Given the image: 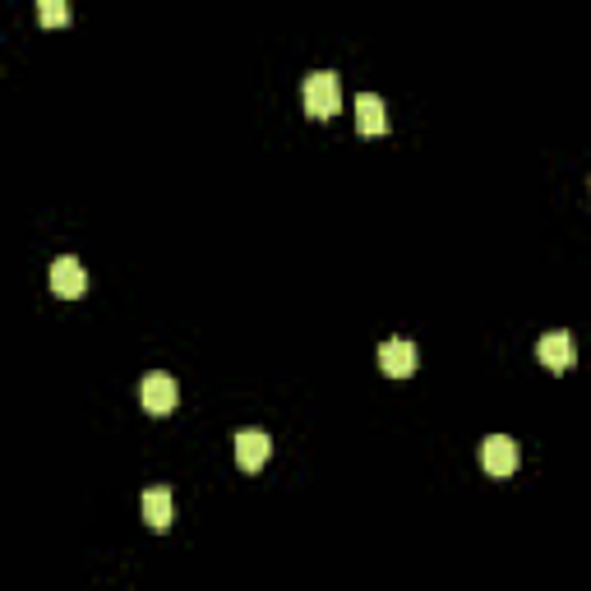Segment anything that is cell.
Listing matches in <instances>:
<instances>
[{
  "instance_id": "obj_1",
  "label": "cell",
  "mask_w": 591,
  "mask_h": 591,
  "mask_svg": "<svg viewBox=\"0 0 591 591\" xmlns=\"http://www.w3.org/2000/svg\"><path fill=\"white\" fill-rule=\"evenodd\" d=\"M342 107V84L333 70H314L305 79V111H310L314 121H328V116H338Z\"/></svg>"
},
{
  "instance_id": "obj_2",
  "label": "cell",
  "mask_w": 591,
  "mask_h": 591,
  "mask_svg": "<svg viewBox=\"0 0 591 591\" xmlns=\"http://www.w3.org/2000/svg\"><path fill=\"white\" fill-rule=\"evenodd\" d=\"M176 398H181V388H176L171 374H148L144 384H139V402H144L148 416H171Z\"/></svg>"
},
{
  "instance_id": "obj_3",
  "label": "cell",
  "mask_w": 591,
  "mask_h": 591,
  "mask_svg": "<svg viewBox=\"0 0 591 591\" xmlns=\"http://www.w3.org/2000/svg\"><path fill=\"white\" fill-rule=\"evenodd\" d=\"M51 291L65 296V301H79V296L88 291V273H84V264H79L74 254H61V259L51 264Z\"/></svg>"
},
{
  "instance_id": "obj_4",
  "label": "cell",
  "mask_w": 591,
  "mask_h": 591,
  "mask_svg": "<svg viewBox=\"0 0 591 591\" xmlns=\"http://www.w3.org/2000/svg\"><path fill=\"white\" fill-rule=\"evenodd\" d=\"M481 467L490 471V476H513V471H518V444L508 435H490L481 444Z\"/></svg>"
},
{
  "instance_id": "obj_5",
  "label": "cell",
  "mask_w": 591,
  "mask_h": 591,
  "mask_svg": "<svg viewBox=\"0 0 591 591\" xmlns=\"http://www.w3.org/2000/svg\"><path fill=\"white\" fill-rule=\"evenodd\" d=\"M379 370L388 374V379H411L416 374V347H411L407 338H393L379 347Z\"/></svg>"
},
{
  "instance_id": "obj_6",
  "label": "cell",
  "mask_w": 591,
  "mask_h": 591,
  "mask_svg": "<svg viewBox=\"0 0 591 591\" xmlns=\"http://www.w3.org/2000/svg\"><path fill=\"white\" fill-rule=\"evenodd\" d=\"M536 356H541L545 370L564 374V370H573V356H578V351H573V338L555 328V333H545V338L536 342Z\"/></svg>"
},
{
  "instance_id": "obj_7",
  "label": "cell",
  "mask_w": 591,
  "mask_h": 591,
  "mask_svg": "<svg viewBox=\"0 0 591 591\" xmlns=\"http://www.w3.org/2000/svg\"><path fill=\"white\" fill-rule=\"evenodd\" d=\"M268 453H273V439L264 430H241L236 435V462H241V471H259L268 462Z\"/></svg>"
},
{
  "instance_id": "obj_8",
  "label": "cell",
  "mask_w": 591,
  "mask_h": 591,
  "mask_svg": "<svg viewBox=\"0 0 591 591\" xmlns=\"http://www.w3.org/2000/svg\"><path fill=\"white\" fill-rule=\"evenodd\" d=\"M356 130H361L365 139H374V134H384V130H388L384 97H374V93H361V97H356Z\"/></svg>"
},
{
  "instance_id": "obj_9",
  "label": "cell",
  "mask_w": 591,
  "mask_h": 591,
  "mask_svg": "<svg viewBox=\"0 0 591 591\" xmlns=\"http://www.w3.org/2000/svg\"><path fill=\"white\" fill-rule=\"evenodd\" d=\"M144 522L153 531H167L171 527V490H167V485L144 490Z\"/></svg>"
},
{
  "instance_id": "obj_10",
  "label": "cell",
  "mask_w": 591,
  "mask_h": 591,
  "mask_svg": "<svg viewBox=\"0 0 591 591\" xmlns=\"http://www.w3.org/2000/svg\"><path fill=\"white\" fill-rule=\"evenodd\" d=\"M37 19H42L47 28H61L65 19H70V10H65L61 0H42V5H37Z\"/></svg>"
}]
</instances>
